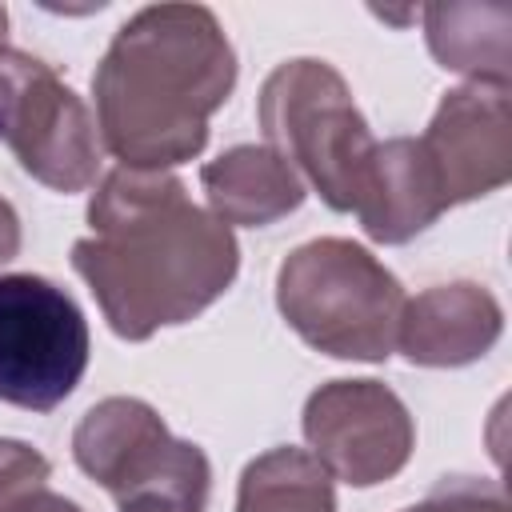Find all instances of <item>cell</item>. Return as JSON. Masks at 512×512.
Returning <instances> with one entry per match:
<instances>
[{"instance_id": "obj_1", "label": "cell", "mask_w": 512, "mask_h": 512, "mask_svg": "<svg viewBox=\"0 0 512 512\" xmlns=\"http://www.w3.org/2000/svg\"><path fill=\"white\" fill-rule=\"evenodd\" d=\"M88 224L92 236L72 244V268L124 340L200 316L240 268L228 224L196 208L168 172L120 164L96 188Z\"/></svg>"}, {"instance_id": "obj_2", "label": "cell", "mask_w": 512, "mask_h": 512, "mask_svg": "<svg viewBox=\"0 0 512 512\" xmlns=\"http://www.w3.org/2000/svg\"><path fill=\"white\" fill-rule=\"evenodd\" d=\"M232 84V44L204 4L140 8L92 76L100 140L124 168L164 172L204 148Z\"/></svg>"}, {"instance_id": "obj_13", "label": "cell", "mask_w": 512, "mask_h": 512, "mask_svg": "<svg viewBox=\"0 0 512 512\" xmlns=\"http://www.w3.org/2000/svg\"><path fill=\"white\" fill-rule=\"evenodd\" d=\"M424 28L440 68L464 72L480 84H508V4H428Z\"/></svg>"}, {"instance_id": "obj_11", "label": "cell", "mask_w": 512, "mask_h": 512, "mask_svg": "<svg viewBox=\"0 0 512 512\" xmlns=\"http://www.w3.org/2000/svg\"><path fill=\"white\" fill-rule=\"evenodd\" d=\"M440 212L444 196L420 140L396 136L388 144H376L356 200L364 232L380 244H404L416 232H424Z\"/></svg>"}, {"instance_id": "obj_7", "label": "cell", "mask_w": 512, "mask_h": 512, "mask_svg": "<svg viewBox=\"0 0 512 512\" xmlns=\"http://www.w3.org/2000/svg\"><path fill=\"white\" fill-rule=\"evenodd\" d=\"M0 140L16 152L20 168L56 192H80L96 180L100 140L84 100L60 76L0 44Z\"/></svg>"}, {"instance_id": "obj_8", "label": "cell", "mask_w": 512, "mask_h": 512, "mask_svg": "<svg viewBox=\"0 0 512 512\" xmlns=\"http://www.w3.org/2000/svg\"><path fill=\"white\" fill-rule=\"evenodd\" d=\"M304 440L328 476L372 488L408 464L416 428L404 400L380 380H332L304 404Z\"/></svg>"}, {"instance_id": "obj_5", "label": "cell", "mask_w": 512, "mask_h": 512, "mask_svg": "<svg viewBox=\"0 0 512 512\" xmlns=\"http://www.w3.org/2000/svg\"><path fill=\"white\" fill-rule=\"evenodd\" d=\"M72 452L120 512H204L208 504V456L176 440L136 396H108L88 408L72 432Z\"/></svg>"}, {"instance_id": "obj_4", "label": "cell", "mask_w": 512, "mask_h": 512, "mask_svg": "<svg viewBox=\"0 0 512 512\" xmlns=\"http://www.w3.org/2000/svg\"><path fill=\"white\" fill-rule=\"evenodd\" d=\"M260 128L268 148L280 152L296 176L304 172L328 208L356 212L376 140L332 64H280L260 88Z\"/></svg>"}, {"instance_id": "obj_15", "label": "cell", "mask_w": 512, "mask_h": 512, "mask_svg": "<svg viewBox=\"0 0 512 512\" xmlns=\"http://www.w3.org/2000/svg\"><path fill=\"white\" fill-rule=\"evenodd\" d=\"M404 512H512L504 488L496 480H476V476H444L428 500L404 508Z\"/></svg>"}, {"instance_id": "obj_6", "label": "cell", "mask_w": 512, "mask_h": 512, "mask_svg": "<svg viewBox=\"0 0 512 512\" xmlns=\"http://www.w3.org/2000/svg\"><path fill=\"white\" fill-rule=\"evenodd\" d=\"M88 368V324L76 300L44 276H0V400L52 412Z\"/></svg>"}, {"instance_id": "obj_18", "label": "cell", "mask_w": 512, "mask_h": 512, "mask_svg": "<svg viewBox=\"0 0 512 512\" xmlns=\"http://www.w3.org/2000/svg\"><path fill=\"white\" fill-rule=\"evenodd\" d=\"M20 252V220L12 212V204L0 196V264H8Z\"/></svg>"}, {"instance_id": "obj_3", "label": "cell", "mask_w": 512, "mask_h": 512, "mask_svg": "<svg viewBox=\"0 0 512 512\" xmlns=\"http://www.w3.org/2000/svg\"><path fill=\"white\" fill-rule=\"evenodd\" d=\"M284 320L340 360H388L404 316L400 280L360 244L324 236L300 244L276 272Z\"/></svg>"}, {"instance_id": "obj_19", "label": "cell", "mask_w": 512, "mask_h": 512, "mask_svg": "<svg viewBox=\"0 0 512 512\" xmlns=\"http://www.w3.org/2000/svg\"><path fill=\"white\" fill-rule=\"evenodd\" d=\"M4 28H8V12H4V4H0V36H4Z\"/></svg>"}, {"instance_id": "obj_14", "label": "cell", "mask_w": 512, "mask_h": 512, "mask_svg": "<svg viewBox=\"0 0 512 512\" xmlns=\"http://www.w3.org/2000/svg\"><path fill=\"white\" fill-rule=\"evenodd\" d=\"M236 512H336L332 476L300 448H272L244 468Z\"/></svg>"}, {"instance_id": "obj_17", "label": "cell", "mask_w": 512, "mask_h": 512, "mask_svg": "<svg viewBox=\"0 0 512 512\" xmlns=\"http://www.w3.org/2000/svg\"><path fill=\"white\" fill-rule=\"evenodd\" d=\"M4 512H80V508L72 500H64V496L48 492V488H32L28 496H20L16 504H8Z\"/></svg>"}, {"instance_id": "obj_16", "label": "cell", "mask_w": 512, "mask_h": 512, "mask_svg": "<svg viewBox=\"0 0 512 512\" xmlns=\"http://www.w3.org/2000/svg\"><path fill=\"white\" fill-rule=\"evenodd\" d=\"M48 472L52 468L36 448L20 440H0V512L20 496H28L32 488H44Z\"/></svg>"}, {"instance_id": "obj_10", "label": "cell", "mask_w": 512, "mask_h": 512, "mask_svg": "<svg viewBox=\"0 0 512 512\" xmlns=\"http://www.w3.org/2000/svg\"><path fill=\"white\" fill-rule=\"evenodd\" d=\"M504 328L496 296L480 284H436L404 304L396 344L412 364L456 368L480 360Z\"/></svg>"}, {"instance_id": "obj_9", "label": "cell", "mask_w": 512, "mask_h": 512, "mask_svg": "<svg viewBox=\"0 0 512 512\" xmlns=\"http://www.w3.org/2000/svg\"><path fill=\"white\" fill-rule=\"evenodd\" d=\"M420 148L440 184L444 208L496 192L512 176V100L508 84H464L444 92Z\"/></svg>"}, {"instance_id": "obj_12", "label": "cell", "mask_w": 512, "mask_h": 512, "mask_svg": "<svg viewBox=\"0 0 512 512\" xmlns=\"http://www.w3.org/2000/svg\"><path fill=\"white\" fill-rule=\"evenodd\" d=\"M200 184L208 192L212 216L220 224H244V228H264L296 212L304 200V180L268 144L228 148L224 156L200 168Z\"/></svg>"}]
</instances>
